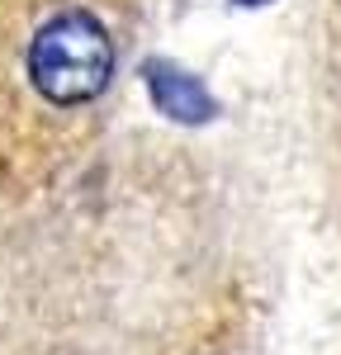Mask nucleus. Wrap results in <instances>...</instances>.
I'll return each mask as SVG.
<instances>
[{"instance_id":"obj_1","label":"nucleus","mask_w":341,"mask_h":355,"mask_svg":"<svg viewBox=\"0 0 341 355\" xmlns=\"http://www.w3.org/2000/svg\"><path fill=\"white\" fill-rule=\"evenodd\" d=\"M114 43L105 24L85 10H67L38 28L28 48V76L33 90L53 105H85L110 85Z\"/></svg>"},{"instance_id":"obj_2","label":"nucleus","mask_w":341,"mask_h":355,"mask_svg":"<svg viewBox=\"0 0 341 355\" xmlns=\"http://www.w3.org/2000/svg\"><path fill=\"white\" fill-rule=\"evenodd\" d=\"M147 90H152L157 110L170 114L175 123H204V119H213V95L190 71H180L175 62H147Z\"/></svg>"},{"instance_id":"obj_3","label":"nucleus","mask_w":341,"mask_h":355,"mask_svg":"<svg viewBox=\"0 0 341 355\" xmlns=\"http://www.w3.org/2000/svg\"><path fill=\"white\" fill-rule=\"evenodd\" d=\"M242 5H265V0H242Z\"/></svg>"}]
</instances>
